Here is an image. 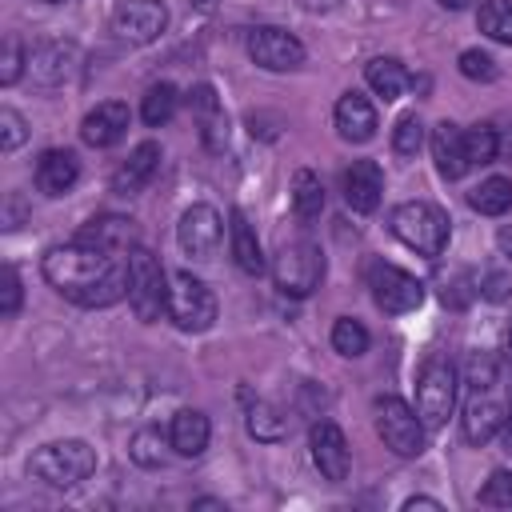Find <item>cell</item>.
Returning <instances> with one entry per match:
<instances>
[{
  "instance_id": "obj_1",
  "label": "cell",
  "mask_w": 512,
  "mask_h": 512,
  "mask_svg": "<svg viewBox=\"0 0 512 512\" xmlns=\"http://www.w3.org/2000/svg\"><path fill=\"white\" fill-rule=\"evenodd\" d=\"M40 272L60 296H68L80 308H104L128 296V268L116 264L112 252L84 240L48 248L40 260Z\"/></svg>"
},
{
  "instance_id": "obj_2",
  "label": "cell",
  "mask_w": 512,
  "mask_h": 512,
  "mask_svg": "<svg viewBox=\"0 0 512 512\" xmlns=\"http://www.w3.org/2000/svg\"><path fill=\"white\" fill-rule=\"evenodd\" d=\"M496 360H488V356H472V364H468V384H472V396H468V404H464V420H460V428H464V440L468 444H488L500 428H504V420H508V400L496 392Z\"/></svg>"
},
{
  "instance_id": "obj_3",
  "label": "cell",
  "mask_w": 512,
  "mask_h": 512,
  "mask_svg": "<svg viewBox=\"0 0 512 512\" xmlns=\"http://www.w3.org/2000/svg\"><path fill=\"white\" fill-rule=\"evenodd\" d=\"M388 224H392V236L400 244H408L412 252H420L428 260H436L448 248V216L436 204H428V200L396 204L392 216H388Z\"/></svg>"
},
{
  "instance_id": "obj_4",
  "label": "cell",
  "mask_w": 512,
  "mask_h": 512,
  "mask_svg": "<svg viewBox=\"0 0 512 512\" xmlns=\"http://www.w3.org/2000/svg\"><path fill=\"white\" fill-rule=\"evenodd\" d=\"M28 472L52 488H76L96 472V448L88 440H52L32 452Z\"/></svg>"
},
{
  "instance_id": "obj_5",
  "label": "cell",
  "mask_w": 512,
  "mask_h": 512,
  "mask_svg": "<svg viewBox=\"0 0 512 512\" xmlns=\"http://www.w3.org/2000/svg\"><path fill=\"white\" fill-rule=\"evenodd\" d=\"M124 268H128V304H132L136 320H144V324L160 320V312H168V276L160 268V256L136 244V248H128Z\"/></svg>"
},
{
  "instance_id": "obj_6",
  "label": "cell",
  "mask_w": 512,
  "mask_h": 512,
  "mask_svg": "<svg viewBox=\"0 0 512 512\" xmlns=\"http://www.w3.org/2000/svg\"><path fill=\"white\" fill-rule=\"evenodd\" d=\"M272 280H276L280 296H292V300L312 296L320 288V280H324V252L312 240L284 244L276 252V260H272Z\"/></svg>"
},
{
  "instance_id": "obj_7",
  "label": "cell",
  "mask_w": 512,
  "mask_h": 512,
  "mask_svg": "<svg viewBox=\"0 0 512 512\" xmlns=\"http://www.w3.org/2000/svg\"><path fill=\"white\" fill-rule=\"evenodd\" d=\"M456 368L444 356H428L420 376H416V412L424 420V428H444L452 408H456Z\"/></svg>"
},
{
  "instance_id": "obj_8",
  "label": "cell",
  "mask_w": 512,
  "mask_h": 512,
  "mask_svg": "<svg viewBox=\"0 0 512 512\" xmlns=\"http://www.w3.org/2000/svg\"><path fill=\"white\" fill-rule=\"evenodd\" d=\"M168 320L180 332H204L216 320V296L204 280L192 272H172L168 276Z\"/></svg>"
},
{
  "instance_id": "obj_9",
  "label": "cell",
  "mask_w": 512,
  "mask_h": 512,
  "mask_svg": "<svg viewBox=\"0 0 512 512\" xmlns=\"http://www.w3.org/2000/svg\"><path fill=\"white\" fill-rule=\"evenodd\" d=\"M376 432L384 440V448H392L396 456L412 460L424 452V420L412 404H404L400 396H384L376 404Z\"/></svg>"
},
{
  "instance_id": "obj_10",
  "label": "cell",
  "mask_w": 512,
  "mask_h": 512,
  "mask_svg": "<svg viewBox=\"0 0 512 512\" xmlns=\"http://www.w3.org/2000/svg\"><path fill=\"white\" fill-rule=\"evenodd\" d=\"M368 288H372L376 308L388 312V316H404V312L424 304V284L412 272H404L396 264H384V260H376L368 268Z\"/></svg>"
},
{
  "instance_id": "obj_11",
  "label": "cell",
  "mask_w": 512,
  "mask_h": 512,
  "mask_svg": "<svg viewBox=\"0 0 512 512\" xmlns=\"http://www.w3.org/2000/svg\"><path fill=\"white\" fill-rule=\"evenodd\" d=\"M248 56L268 72H292L304 64V44L276 24H260L248 32Z\"/></svg>"
},
{
  "instance_id": "obj_12",
  "label": "cell",
  "mask_w": 512,
  "mask_h": 512,
  "mask_svg": "<svg viewBox=\"0 0 512 512\" xmlns=\"http://www.w3.org/2000/svg\"><path fill=\"white\" fill-rule=\"evenodd\" d=\"M168 28V8L160 0H124L112 12V32L124 44H152Z\"/></svg>"
},
{
  "instance_id": "obj_13",
  "label": "cell",
  "mask_w": 512,
  "mask_h": 512,
  "mask_svg": "<svg viewBox=\"0 0 512 512\" xmlns=\"http://www.w3.org/2000/svg\"><path fill=\"white\" fill-rule=\"evenodd\" d=\"M220 236H224V224H220V212L212 204H192L176 224V240L192 260H208L216 252Z\"/></svg>"
},
{
  "instance_id": "obj_14",
  "label": "cell",
  "mask_w": 512,
  "mask_h": 512,
  "mask_svg": "<svg viewBox=\"0 0 512 512\" xmlns=\"http://www.w3.org/2000/svg\"><path fill=\"white\" fill-rule=\"evenodd\" d=\"M308 444H312V464L320 468V476L332 480V484H340V480L348 476V464H352V456H348V440H344L340 424H332V420H316L312 432H308Z\"/></svg>"
},
{
  "instance_id": "obj_15",
  "label": "cell",
  "mask_w": 512,
  "mask_h": 512,
  "mask_svg": "<svg viewBox=\"0 0 512 512\" xmlns=\"http://www.w3.org/2000/svg\"><path fill=\"white\" fill-rule=\"evenodd\" d=\"M156 168H160V144H156V140H140V144L128 152V160L112 172V192H116V196H136V192H144V188L152 184Z\"/></svg>"
},
{
  "instance_id": "obj_16",
  "label": "cell",
  "mask_w": 512,
  "mask_h": 512,
  "mask_svg": "<svg viewBox=\"0 0 512 512\" xmlns=\"http://www.w3.org/2000/svg\"><path fill=\"white\" fill-rule=\"evenodd\" d=\"M136 236H140V228H136V220L132 216H120V212H100V216H92L84 228H80V236L76 240H84V244H96V248H104V252H128V248H136Z\"/></svg>"
},
{
  "instance_id": "obj_17",
  "label": "cell",
  "mask_w": 512,
  "mask_h": 512,
  "mask_svg": "<svg viewBox=\"0 0 512 512\" xmlns=\"http://www.w3.org/2000/svg\"><path fill=\"white\" fill-rule=\"evenodd\" d=\"M380 196H384V172H380V164L376 160H352V168L344 172V200H348V208L360 212V216H368V212H376Z\"/></svg>"
},
{
  "instance_id": "obj_18",
  "label": "cell",
  "mask_w": 512,
  "mask_h": 512,
  "mask_svg": "<svg viewBox=\"0 0 512 512\" xmlns=\"http://www.w3.org/2000/svg\"><path fill=\"white\" fill-rule=\"evenodd\" d=\"M124 132H128V104L120 100H104L80 120V140L92 148H112Z\"/></svg>"
},
{
  "instance_id": "obj_19",
  "label": "cell",
  "mask_w": 512,
  "mask_h": 512,
  "mask_svg": "<svg viewBox=\"0 0 512 512\" xmlns=\"http://www.w3.org/2000/svg\"><path fill=\"white\" fill-rule=\"evenodd\" d=\"M336 132L344 140H352V144H364V140L376 136V108H372V100L364 92L352 88V92H344L336 100Z\"/></svg>"
},
{
  "instance_id": "obj_20",
  "label": "cell",
  "mask_w": 512,
  "mask_h": 512,
  "mask_svg": "<svg viewBox=\"0 0 512 512\" xmlns=\"http://www.w3.org/2000/svg\"><path fill=\"white\" fill-rule=\"evenodd\" d=\"M80 180V160L76 152L68 148H48L40 160H36V188L44 196H64L72 192V184Z\"/></svg>"
},
{
  "instance_id": "obj_21",
  "label": "cell",
  "mask_w": 512,
  "mask_h": 512,
  "mask_svg": "<svg viewBox=\"0 0 512 512\" xmlns=\"http://www.w3.org/2000/svg\"><path fill=\"white\" fill-rule=\"evenodd\" d=\"M432 160H436V172L444 180H460L472 168L468 164V152H464V132L452 120H440L432 128Z\"/></svg>"
},
{
  "instance_id": "obj_22",
  "label": "cell",
  "mask_w": 512,
  "mask_h": 512,
  "mask_svg": "<svg viewBox=\"0 0 512 512\" xmlns=\"http://www.w3.org/2000/svg\"><path fill=\"white\" fill-rule=\"evenodd\" d=\"M208 440H212V424H208L204 412H196V408H180V412L172 416L168 444H172L176 456H200V452L208 448Z\"/></svg>"
},
{
  "instance_id": "obj_23",
  "label": "cell",
  "mask_w": 512,
  "mask_h": 512,
  "mask_svg": "<svg viewBox=\"0 0 512 512\" xmlns=\"http://www.w3.org/2000/svg\"><path fill=\"white\" fill-rule=\"evenodd\" d=\"M364 80H368V88H372L380 100H400L404 88L412 84L408 68H404L396 56H372V60L364 64Z\"/></svg>"
},
{
  "instance_id": "obj_24",
  "label": "cell",
  "mask_w": 512,
  "mask_h": 512,
  "mask_svg": "<svg viewBox=\"0 0 512 512\" xmlns=\"http://www.w3.org/2000/svg\"><path fill=\"white\" fill-rule=\"evenodd\" d=\"M228 236H232V260H236V268L248 272V276H260L264 272V252H260V240H256V232H252V224H248V216L240 208L232 212Z\"/></svg>"
},
{
  "instance_id": "obj_25",
  "label": "cell",
  "mask_w": 512,
  "mask_h": 512,
  "mask_svg": "<svg viewBox=\"0 0 512 512\" xmlns=\"http://www.w3.org/2000/svg\"><path fill=\"white\" fill-rule=\"evenodd\" d=\"M188 108L200 116V132H204V144L208 148H224V112H220V100H216V88L212 84H196L188 92Z\"/></svg>"
},
{
  "instance_id": "obj_26",
  "label": "cell",
  "mask_w": 512,
  "mask_h": 512,
  "mask_svg": "<svg viewBox=\"0 0 512 512\" xmlns=\"http://www.w3.org/2000/svg\"><path fill=\"white\" fill-rule=\"evenodd\" d=\"M72 60H76L72 44H44V48H36L28 56V68H32L36 84H60L72 72Z\"/></svg>"
},
{
  "instance_id": "obj_27",
  "label": "cell",
  "mask_w": 512,
  "mask_h": 512,
  "mask_svg": "<svg viewBox=\"0 0 512 512\" xmlns=\"http://www.w3.org/2000/svg\"><path fill=\"white\" fill-rule=\"evenodd\" d=\"M292 212H296V220H304V224L324 212V184H320V176L308 172V168H300V172L292 176Z\"/></svg>"
},
{
  "instance_id": "obj_28",
  "label": "cell",
  "mask_w": 512,
  "mask_h": 512,
  "mask_svg": "<svg viewBox=\"0 0 512 512\" xmlns=\"http://www.w3.org/2000/svg\"><path fill=\"white\" fill-rule=\"evenodd\" d=\"M468 204L480 212V216H504L512 208V180L508 176H488L480 180V188L468 192Z\"/></svg>"
},
{
  "instance_id": "obj_29",
  "label": "cell",
  "mask_w": 512,
  "mask_h": 512,
  "mask_svg": "<svg viewBox=\"0 0 512 512\" xmlns=\"http://www.w3.org/2000/svg\"><path fill=\"white\" fill-rule=\"evenodd\" d=\"M248 432L256 436V440H284L288 436V416L276 408V404H268V400H256V404H248Z\"/></svg>"
},
{
  "instance_id": "obj_30",
  "label": "cell",
  "mask_w": 512,
  "mask_h": 512,
  "mask_svg": "<svg viewBox=\"0 0 512 512\" xmlns=\"http://www.w3.org/2000/svg\"><path fill=\"white\" fill-rule=\"evenodd\" d=\"M176 104H180V92H176L168 80H160V84H152V88L144 92L140 116H144V124H148V128H160V124H168V120H172Z\"/></svg>"
},
{
  "instance_id": "obj_31",
  "label": "cell",
  "mask_w": 512,
  "mask_h": 512,
  "mask_svg": "<svg viewBox=\"0 0 512 512\" xmlns=\"http://www.w3.org/2000/svg\"><path fill=\"white\" fill-rule=\"evenodd\" d=\"M476 24L488 40L512 44V0H484L476 12Z\"/></svg>"
},
{
  "instance_id": "obj_32",
  "label": "cell",
  "mask_w": 512,
  "mask_h": 512,
  "mask_svg": "<svg viewBox=\"0 0 512 512\" xmlns=\"http://www.w3.org/2000/svg\"><path fill=\"white\" fill-rule=\"evenodd\" d=\"M332 348H336L340 356H348V360L364 356V352H368V328H364L360 320H352V316H340V320L332 324Z\"/></svg>"
},
{
  "instance_id": "obj_33",
  "label": "cell",
  "mask_w": 512,
  "mask_h": 512,
  "mask_svg": "<svg viewBox=\"0 0 512 512\" xmlns=\"http://www.w3.org/2000/svg\"><path fill=\"white\" fill-rule=\"evenodd\" d=\"M464 152H468V164H492L496 152H500V136L492 124H476L464 132Z\"/></svg>"
},
{
  "instance_id": "obj_34",
  "label": "cell",
  "mask_w": 512,
  "mask_h": 512,
  "mask_svg": "<svg viewBox=\"0 0 512 512\" xmlns=\"http://www.w3.org/2000/svg\"><path fill=\"white\" fill-rule=\"evenodd\" d=\"M420 144H424V124H420V116H416V112L400 116L396 128H392V152H396V156H416Z\"/></svg>"
},
{
  "instance_id": "obj_35",
  "label": "cell",
  "mask_w": 512,
  "mask_h": 512,
  "mask_svg": "<svg viewBox=\"0 0 512 512\" xmlns=\"http://www.w3.org/2000/svg\"><path fill=\"white\" fill-rule=\"evenodd\" d=\"M480 504H484V508H512V472H508V468H496V472L484 480Z\"/></svg>"
},
{
  "instance_id": "obj_36",
  "label": "cell",
  "mask_w": 512,
  "mask_h": 512,
  "mask_svg": "<svg viewBox=\"0 0 512 512\" xmlns=\"http://www.w3.org/2000/svg\"><path fill=\"white\" fill-rule=\"evenodd\" d=\"M132 460L144 464V468H156V464L164 460V452H160V432L140 428V432L132 436Z\"/></svg>"
},
{
  "instance_id": "obj_37",
  "label": "cell",
  "mask_w": 512,
  "mask_h": 512,
  "mask_svg": "<svg viewBox=\"0 0 512 512\" xmlns=\"http://www.w3.org/2000/svg\"><path fill=\"white\" fill-rule=\"evenodd\" d=\"M460 72L468 80H496V60L488 52H480V48H464L460 52Z\"/></svg>"
},
{
  "instance_id": "obj_38",
  "label": "cell",
  "mask_w": 512,
  "mask_h": 512,
  "mask_svg": "<svg viewBox=\"0 0 512 512\" xmlns=\"http://www.w3.org/2000/svg\"><path fill=\"white\" fill-rule=\"evenodd\" d=\"M24 120H20V112L16 108H0V148L4 152H16L20 144H24Z\"/></svg>"
},
{
  "instance_id": "obj_39",
  "label": "cell",
  "mask_w": 512,
  "mask_h": 512,
  "mask_svg": "<svg viewBox=\"0 0 512 512\" xmlns=\"http://www.w3.org/2000/svg\"><path fill=\"white\" fill-rule=\"evenodd\" d=\"M20 68H24V48H20L16 36H8V40H4V60H0V84H4V88L16 84V80H20Z\"/></svg>"
},
{
  "instance_id": "obj_40",
  "label": "cell",
  "mask_w": 512,
  "mask_h": 512,
  "mask_svg": "<svg viewBox=\"0 0 512 512\" xmlns=\"http://www.w3.org/2000/svg\"><path fill=\"white\" fill-rule=\"evenodd\" d=\"M0 312L4 316H16L20 312V276H16L12 264L4 268V300H0Z\"/></svg>"
},
{
  "instance_id": "obj_41",
  "label": "cell",
  "mask_w": 512,
  "mask_h": 512,
  "mask_svg": "<svg viewBox=\"0 0 512 512\" xmlns=\"http://www.w3.org/2000/svg\"><path fill=\"white\" fill-rule=\"evenodd\" d=\"M488 300H508L512 296V280L508 276H500V272H492L488 280H484V288H480Z\"/></svg>"
},
{
  "instance_id": "obj_42",
  "label": "cell",
  "mask_w": 512,
  "mask_h": 512,
  "mask_svg": "<svg viewBox=\"0 0 512 512\" xmlns=\"http://www.w3.org/2000/svg\"><path fill=\"white\" fill-rule=\"evenodd\" d=\"M416 508H432V512H440L444 504L432 500V496H412V500H404V512H416Z\"/></svg>"
},
{
  "instance_id": "obj_43",
  "label": "cell",
  "mask_w": 512,
  "mask_h": 512,
  "mask_svg": "<svg viewBox=\"0 0 512 512\" xmlns=\"http://www.w3.org/2000/svg\"><path fill=\"white\" fill-rule=\"evenodd\" d=\"M496 244H500V252H504V256H508V264H512V224L496 232Z\"/></svg>"
},
{
  "instance_id": "obj_44",
  "label": "cell",
  "mask_w": 512,
  "mask_h": 512,
  "mask_svg": "<svg viewBox=\"0 0 512 512\" xmlns=\"http://www.w3.org/2000/svg\"><path fill=\"white\" fill-rule=\"evenodd\" d=\"M500 432H504V444H508V448H512V416H508V420H504V428H500Z\"/></svg>"
},
{
  "instance_id": "obj_45",
  "label": "cell",
  "mask_w": 512,
  "mask_h": 512,
  "mask_svg": "<svg viewBox=\"0 0 512 512\" xmlns=\"http://www.w3.org/2000/svg\"><path fill=\"white\" fill-rule=\"evenodd\" d=\"M440 4H444V8H464L468 0H440Z\"/></svg>"
},
{
  "instance_id": "obj_46",
  "label": "cell",
  "mask_w": 512,
  "mask_h": 512,
  "mask_svg": "<svg viewBox=\"0 0 512 512\" xmlns=\"http://www.w3.org/2000/svg\"><path fill=\"white\" fill-rule=\"evenodd\" d=\"M192 4H200V8H212V4H216V0H192Z\"/></svg>"
},
{
  "instance_id": "obj_47",
  "label": "cell",
  "mask_w": 512,
  "mask_h": 512,
  "mask_svg": "<svg viewBox=\"0 0 512 512\" xmlns=\"http://www.w3.org/2000/svg\"><path fill=\"white\" fill-rule=\"evenodd\" d=\"M44 4H64V0H44Z\"/></svg>"
},
{
  "instance_id": "obj_48",
  "label": "cell",
  "mask_w": 512,
  "mask_h": 512,
  "mask_svg": "<svg viewBox=\"0 0 512 512\" xmlns=\"http://www.w3.org/2000/svg\"><path fill=\"white\" fill-rule=\"evenodd\" d=\"M508 348H512V332H508Z\"/></svg>"
}]
</instances>
